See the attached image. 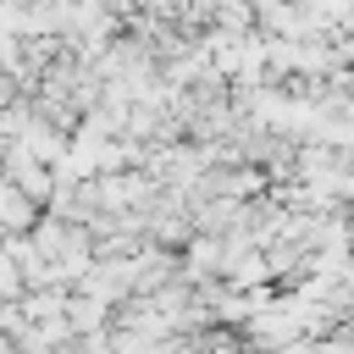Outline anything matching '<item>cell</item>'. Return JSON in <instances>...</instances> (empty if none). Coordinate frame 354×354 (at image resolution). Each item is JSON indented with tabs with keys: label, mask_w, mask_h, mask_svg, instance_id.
Instances as JSON below:
<instances>
[{
	"label": "cell",
	"mask_w": 354,
	"mask_h": 354,
	"mask_svg": "<svg viewBox=\"0 0 354 354\" xmlns=\"http://www.w3.org/2000/svg\"><path fill=\"white\" fill-rule=\"evenodd\" d=\"M28 227H33V199L11 177H0V232H28Z\"/></svg>",
	"instance_id": "1"
}]
</instances>
